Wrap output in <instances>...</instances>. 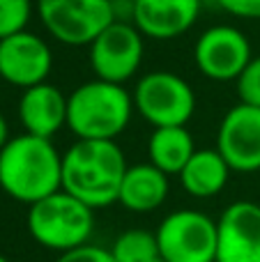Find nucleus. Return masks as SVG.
<instances>
[{"mask_svg":"<svg viewBox=\"0 0 260 262\" xmlns=\"http://www.w3.org/2000/svg\"><path fill=\"white\" fill-rule=\"evenodd\" d=\"M129 163L115 140L76 138L62 152V189L92 209L118 203Z\"/></svg>","mask_w":260,"mask_h":262,"instance_id":"f257e3e1","label":"nucleus"},{"mask_svg":"<svg viewBox=\"0 0 260 262\" xmlns=\"http://www.w3.org/2000/svg\"><path fill=\"white\" fill-rule=\"evenodd\" d=\"M0 189L28 207L62 189V154L53 140L26 131L12 136L0 149Z\"/></svg>","mask_w":260,"mask_h":262,"instance_id":"f03ea898","label":"nucleus"},{"mask_svg":"<svg viewBox=\"0 0 260 262\" xmlns=\"http://www.w3.org/2000/svg\"><path fill=\"white\" fill-rule=\"evenodd\" d=\"M132 92L120 83L92 78L69 92L67 129L76 138L115 140L134 118Z\"/></svg>","mask_w":260,"mask_h":262,"instance_id":"7ed1b4c3","label":"nucleus"},{"mask_svg":"<svg viewBox=\"0 0 260 262\" xmlns=\"http://www.w3.org/2000/svg\"><path fill=\"white\" fill-rule=\"evenodd\" d=\"M26 226L35 244L64 253L92 239L95 209L64 189H58L28 207Z\"/></svg>","mask_w":260,"mask_h":262,"instance_id":"20e7f679","label":"nucleus"},{"mask_svg":"<svg viewBox=\"0 0 260 262\" xmlns=\"http://www.w3.org/2000/svg\"><path fill=\"white\" fill-rule=\"evenodd\" d=\"M37 16L58 44L90 46L118 16L113 0H37Z\"/></svg>","mask_w":260,"mask_h":262,"instance_id":"39448f33","label":"nucleus"},{"mask_svg":"<svg viewBox=\"0 0 260 262\" xmlns=\"http://www.w3.org/2000/svg\"><path fill=\"white\" fill-rule=\"evenodd\" d=\"M134 111L157 127H187L196 113V92L184 76L166 69L143 74L132 90Z\"/></svg>","mask_w":260,"mask_h":262,"instance_id":"423d86ee","label":"nucleus"},{"mask_svg":"<svg viewBox=\"0 0 260 262\" xmlns=\"http://www.w3.org/2000/svg\"><path fill=\"white\" fill-rule=\"evenodd\" d=\"M166 262H216V221L201 209H175L155 230Z\"/></svg>","mask_w":260,"mask_h":262,"instance_id":"0eeeda50","label":"nucleus"},{"mask_svg":"<svg viewBox=\"0 0 260 262\" xmlns=\"http://www.w3.org/2000/svg\"><path fill=\"white\" fill-rule=\"evenodd\" d=\"M90 69L95 78L124 83L138 74L145 55V37L129 18H115L90 46Z\"/></svg>","mask_w":260,"mask_h":262,"instance_id":"6e6552de","label":"nucleus"},{"mask_svg":"<svg viewBox=\"0 0 260 262\" xmlns=\"http://www.w3.org/2000/svg\"><path fill=\"white\" fill-rule=\"evenodd\" d=\"M253 58L249 37L230 23L210 26L193 44V64L205 78L214 83L237 81Z\"/></svg>","mask_w":260,"mask_h":262,"instance_id":"1a4fd4ad","label":"nucleus"},{"mask_svg":"<svg viewBox=\"0 0 260 262\" xmlns=\"http://www.w3.org/2000/svg\"><path fill=\"white\" fill-rule=\"evenodd\" d=\"M53 72V51L41 35L21 30L0 39V78L14 88L28 90L49 81Z\"/></svg>","mask_w":260,"mask_h":262,"instance_id":"9d476101","label":"nucleus"},{"mask_svg":"<svg viewBox=\"0 0 260 262\" xmlns=\"http://www.w3.org/2000/svg\"><path fill=\"white\" fill-rule=\"evenodd\" d=\"M216 149L233 172L260 170V108L235 104L226 111L216 131Z\"/></svg>","mask_w":260,"mask_h":262,"instance_id":"9b49d317","label":"nucleus"},{"mask_svg":"<svg viewBox=\"0 0 260 262\" xmlns=\"http://www.w3.org/2000/svg\"><path fill=\"white\" fill-rule=\"evenodd\" d=\"M216 262H260V205H228L216 219Z\"/></svg>","mask_w":260,"mask_h":262,"instance_id":"f8f14e48","label":"nucleus"},{"mask_svg":"<svg viewBox=\"0 0 260 262\" xmlns=\"http://www.w3.org/2000/svg\"><path fill=\"white\" fill-rule=\"evenodd\" d=\"M203 0H132L129 16L145 39H175L198 23Z\"/></svg>","mask_w":260,"mask_h":262,"instance_id":"ddd939ff","label":"nucleus"},{"mask_svg":"<svg viewBox=\"0 0 260 262\" xmlns=\"http://www.w3.org/2000/svg\"><path fill=\"white\" fill-rule=\"evenodd\" d=\"M67 99L58 85L44 81L21 92L18 97V120L26 134L53 140L62 127H67Z\"/></svg>","mask_w":260,"mask_h":262,"instance_id":"4468645a","label":"nucleus"},{"mask_svg":"<svg viewBox=\"0 0 260 262\" xmlns=\"http://www.w3.org/2000/svg\"><path fill=\"white\" fill-rule=\"evenodd\" d=\"M170 193V180L166 172H161L150 161L134 163L127 168L120 184L118 203L127 212L147 214L159 209Z\"/></svg>","mask_w":260,"mask_h":262,"instance_id":"2eb2a0df","label":"nucleus"},{"mask_svg":"<svg viewBox=\"0 0 260 262\" xmlns=\"http://www.w3.org/2000/svg\"><path fill=\"white\" fill-rule=\"evenodd\" d=\"M230 166L216 147H203L196 149L193 157L187 161V166L180 172V182L182 189L187 191L191 198L205 200L214 198L226 189L230 177Z\"/></svg>","mask_w":260,"mask_h":262,"instance_id":"dca6fc26","label":"nucleus"},{"mask_svg":"<svg viewBox=\"0 0 260 262\" xmlns=\"http://www.w3.org/2000/svg\"><path fill=\"white\" fill-rule=\"evenodd\" d=\"M196 149L187 127H157L147 138V161L168 177L180 175Z\"/></svg>","mask_w":260,"mask_h":262,"instance_id":"f3484780","label":"nucleus"},{"mask_svg":"<svg viewBox=\"0 0 260 262\" xmlns=\"http://www.w3.org/2000/svg\"><path fill=\"white\" fill-rule=\"evenodd\" d=\"M111 253L115 262H150L159 255V244L157 235L143 228H132L115 237L111 244Z\"/></svg>","mask_w":260,"mask_h":262,"instance_id":"a211bd4d","label":"nucleus"},{"mask_svg":"<svg viewBox=\"0 0 260 262\" xmlns=\"http://www.w3.org/2000/svg\"><path fill=\"white\" fill-rule=\"evenodd\" d=\"M32 14L35 0H0V39L28 30Z\"/></svg>","mask_w":260,"mask_h":262,"instance_id":"6ab92c4d","label":"nucleus"},{"mask_svg":"<svg viewBox=\"0 0 260 262\" xmlns=\"http://www.w3.org/2000/svg\"><path fill=\"white\" fill-rule=\"evenodd\" d=\"M235 88H237V97L242 104L260 108V55L251 58V62L244 67V72L235 81Z\"/></svg>","mask_w":260,"mask_h":262,"instance_id":"aec40b11","label":"nucleus"},{"mask_svg":"<svg viewBox=\"0 0 260 262\" xmlns=\"http://www.w3.org/2000/svg\"><path fill=\"white\" fill-rule=\"evenodd\" d=\"M55 262H115V258H113V253H111V249L88 242V244L76 246V249H72V251L58 253Z\"/></svg>","mask_w":260,"mask_h":262,"instance_id":"412c9836","label":"nucleus"},{"mask_svg":"<svg viewBox=\"0 0 260 262\" xmlns=\"http://www.w3.org/2000/svg\"><path fill=\"white\" fill-rule=\"evenodd\" d=\"M216 3L226 14L235 18H247V21L260 18V0H216Z\"/></svg>","mask_w":260,"mask_h":262,"instance_id":"4be33fe9","label":"nucleus"},{"mask_svg":"<svg viewBox=\"0 0 260 262\" xmlns=\"http://www.w3.org/2000/svg\"><path fill=\"white\" fill-rule=\"evenodd\" d=\"M9 138H12V136H9V124H7V118H5V115L0 113V149H3L5 145L9 143Z\"/></svg>","mask_w":260,"mask_h":262,"instance_id":"5701e85b","label":"nucleus"},{"mask_svg":"<svg viewBox=\"0 0 260 262\" xmlns=\"http://www.w3.org/2000/svg\"><path fill=\"white\" fill-rule=\"evenodd\" d=\"M150 262H166V260H164V258H161V253H159V255H157V258H152Z\"/></svg>","mask_w":260,"mask_h":262,"instance_id":"b1692460","label":"nucleus"},{"mask_svg":"<svg viewBox=\"0 0 260 262\" xmlns=\"http://www.w3.org/2000/svg\"><path fill=\"white\" fill-rule=\"evenodd\" d=\"M0 262H9V260H7V258H5V255H3V253H0Z\"/></svg>","mask_w":260,"mask_h":262,"instance_id":"393cba45","label":"nucleus"}]
</instances>
